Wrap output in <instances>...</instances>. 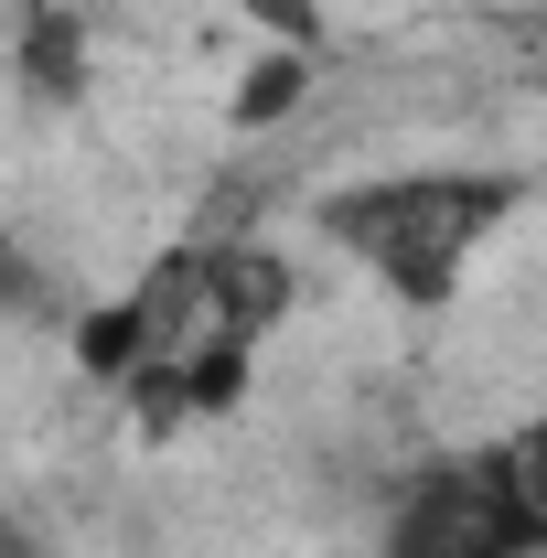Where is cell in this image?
I'll return each instance as SVG.
<instances>
[{
  "mask_svg": "<svg viewBox=\"0 0 547 558\" xmlns=\"http://www.w3.org/2000/svg\"><path fill=\"white\" fill-rule=\"evenodd\" d=\"M515 215H526V172H505V161H418V172H376V183L323 194L312 226H323L387 301L440 312V301L462 290V269H473Z\"/></svg>",
  "mask_w": 547,
  "mask_h": 558,
  "instance_id": "6da1fadb",
  "label": "cell"
},
{
  "mask_svg": "<svg viewBox=\"0 0 547 558\" xmlns=\"http://www.w3.org/2000/svg\"><path fill=\"white\" fill-rule=\"evenodd\" d=\"M376 558H547V515L526 505L505 440H494L473 462H429V473L398 494Z\"/></svg>",
  "mask_w": 547,
  "mask_h": 558,
  "instance_id": "7a4b0ae2",
  "label": "cell"
},
{
  "mask_svg": "<svg viewBox=\"0 0 547 558\" xmlns=\"http://www.w3.org/2000/svg\"><path fill=\"white\" fill-rule=\"evenodd\" d=\"M11 86L33 108H86V22L65 0H22V22H11Z\"/></svg>",
  "mask_w": 547,
  "mask_h": 558,
  "instance_id": "3957f363",
  "label": "cell"
},
{
  "mask_svg": "<svg viewBox=\"0 0 547 558\" xmlns=\"http://www.w3.org/2000/svg\"><path fill=\"white\" fill-rule=\"evenodd\" d=\"M290 301H301V279H290L279 247H215V323L226 333L269 344L279 323H290Z\"/></svg>",
  "mask_w": 547,
  "mask_h": 558,
  "instance_id": "277c9868",
  "label": "cell"
},
{
  "mask_svg": "<svg viewBox=\"0 0 547 558\" xmlns=\"http://www.w3.org/2000/svg\"><path fill=\"white\" fill-rule=\"evenodd\" d=\"M312 86H323V54H301V44H258V65L236 75L226 119H236V130H279V119H290Z\"/></svg>",
  "mask_w": 547,
  "mask_h": 558,
  "instance_id": "5b68a950",
  "label": "cell"
},
{
  "mask_svg": "<svg viewBox=\"0 0 547 558\" xmlns=\"http://www.w3.org/2000/svg\"><path fill=\"white\" fill-rule=\"evenodd\" d=\"M247 22H258L269 44H301V54H323V0H247Z\"/></svg>",
  "mask_w": 547,
  "mask_h": 558,
  "instance_id": "8992f818",
  "label": "cell"
},
{
  "mask_svg": "<svg viewBox=\"0 0 547 558\" xmlns=\"http://www.w3.org/2000/svg\"><path fill=\"white\" fill-rule=\"evenodd\" d=\"M505 462H515V484H526V505L547 515V418H526V429L505 440Z\"/></svg>",
  "mask_w": 547,
  "mask_h": 558,
  "instance_id": "52a82bcc",
  "label": "cell"
}]
</instances>
